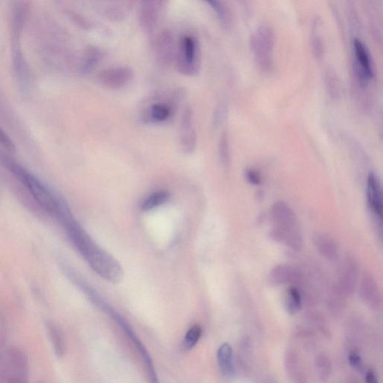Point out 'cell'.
Masks as SVG:
<instances>
[{
  "mask_svg": "<svg viewBox=\"0 0 383 383\" xmlns=\"http://www.w3.org/2000/svg\"><path fill=\"white\" fill-rule=\"evenodd\" d=\"M0 164L24 186L43 211L53 217L56 215L62 200L55 195L34 175L1 150H0Z\"/></svg>",
  "mask_w": 383,
  "mask_h": 383,
  "instance_id": "1",
  "label": "cell"
},
{
  "mask_svg": "<svg viewBox=\"0 0 383 383\" xmlns=\"http://www.w3.org/2000/svg\"><path fill=\"white\" fill-rule=\"evenodd\" d=\"M97 274L104 280L118 284L124 277V270L118 261L98 246L91 237H84L75 246Z\"/></svg>",
  "mask_w": 383,
  "mask_h": 383,
  "instance_id": "2",
  "label": "cell"
},
{
  "mask_svg": "<svg viewBox=\"0 0 383 383\" xmlns=\"http://www.w3.org/2000/svg\"><path fill=\"white\" fill-rule=\"evenodd\" d=\"M29 361L23 350L11 347L5 349L0 363V383H29Z\"/></svg>",
  "mask_w": 383,
  "mask_h": 383,
  "instance_id": "3",
  "label": "cell"
},
{
  "mask_svg": "<svg viewBox=\"0 0 383 383\" xmlns=\"http://www.w3.org/2000/svg\"><path fill=\"white\" fill-rule=\"evenodd\" d=\"M275 46L274 32L267 25L259 27L250 38V47L259 67L266 72L273 69V50Z\"/></svg>",
  "mask_w": 383,
  "mask_h": 383,
  "instance_id": "4",
  "label": "cell"
},
{
  "mask_svg": "<svg viewBox=\"0 0 383 383\" xmlns=\"http://www.w3.org/2000/svg\"><path fill=\"white\" fill-rule=\"evenodd\" d=\"M177 68L184 76H193L200 72L201 57L199 41L193 36H183L177 47Z\"/></svg>",
  "mask_w": 383,
  "mask_h": 383,
  "instance_id": "5",
  "label": "cell"
},
{
  "mask_svg": "<svg viewBox=\"0 0 383 383\" xmlns=\"http://www.w3.org/2000/svg\"><path fill=\"white\" fill-rule=\"evenodd\" d=\"M271 218L274 225L273 228L279 231L292 232L300 230L298 216L286 202L279 201L273 204Z\"/></svg>",
  "mask_w": 383,
  "mask_h": 383,
  "instance_id": "6",
  "label": "cell"
},
{
  "mask_svg": "<svg viewBox=\"0 0 383 383\" xmlns=\"http://www.w3.org/2000/svg\"><path fill=\"white\" fill-rule=\"evenodd\" d=\"M197 134L194 125L193 113L190 107L184 109L180 123L179 142L185 155H191L197 146Z\"/></svg>",
  "mask_w": 383,
  "mask_h": 383,
  "instance_id": "7",
  "label": "cell"
},
{
  "mask_svg": "<svg viewBox=\"0 0 383 383\" xmlns=\"http://www.w3.org/2000/svg\"><path fill=\"white\" fill-rule=\"evenodd\" d=\"M134 71L129 67H119L105 69L97 76L99 83L111 90H119L133 80Z\"/></svg>",
  "mask_w": 383,
  "mask_h": 383,
  "instance_id": "8",
  "label": "cell"
},
{
  "mask_svg": "<svg viewBox=\"0 0 383 383\" xmlns=\"http://www.w3.org/2000/svg\"><path fill=\"white\" fill-rule=\"evenodd\" d=\"M358 265L353 257H347L343 263L340 276L335 287L344 296L351 295L357 286Z\"/></svg>",
  "mask_w": 383,
  "mask_h": 383,
  "instance_id": "9",
  "label": "cell"
},
{
  "mask_svg": "<svg viewBox=\"0 0 383 383\" xmlns=\"http://www.w3.org/2000/svg\"><path fill=\"white\" fill-rule=\"evenodd\" d=\"M177 47L170 31L164 30L160 32L155 40V49L157 60L161 67H169L175 60Z\"/></svg>",
  "mask_w": 383,
  "mask_h": 383,
  "instance_id": "10",
  "label": "cell"
},
{
  "mask_svg": "<svg viewBox=\"0 0 383 383\" xmlns=\"http://www.w3.org/2000/svg\"><path fill=\"white\" fill-rule=\"evenodd\" d=\"M162 4L152 0L140 3L138 10L139 25L147 34H151L156 29Z\"/></svg>",
  "mask_w": 383,
  "mask_h": 383,
  "instance_id": "11",
  "label": "cell"
},
{
  "mask_svg": "<svg viewBox=\"0 0 383 383\" xmlns=\"http://www.w3.org/2000/svg\"><path fill=\"white\" fill-rule=\"evenodd\" d=\"M270 281L272 284H291L298 288L305 281L303 273L298 268L287 265H279L273 267L270 273Z\"/></svg>",
  "mask_w": 383,
  "mask_h": 383,
  "instance_id": "12",
  "label": "cell"
},
{
  "mask_svg": "<svg viewBox=\"0 0 383 383\" xmlns=\"http://www.w3.org/2000/svg\"><path fill=\"white\" fill-rule=\"evenodd\" d=\"M367 199L370 211L382 224L383 214L382 187L379 178L373 172H370L368 176Z\"/></svg>",
  "mask_w": 383,
  "mask_h": 383,
  "instance_id": "13",
  "label": "cell"
},
{
  "mask_svg": "<svg viewBox=\"0 0 383 383\" xmlns=\"http://www.w3.org/2000/svg\"><path fill=\"white\" fill-rule=\"evenodd\" d=\"M354 52L356 60V74L361 83H366L374 78V71L372 70L369 53L364 43L358 39L354 41Z\"/></svg>",
  "mask_w": 383,
  "mask_h": 383,
  "instance_id": "14",
  "label": "cell"
},
{
  "mask_svg": "<svg viewBox=\"0 0 383 383\" xmlns=\"http://www.w3.org/2000/svg\"><path fill=\"white\" fill-rule=\"evenodd\" d=\"M359 293L361 298L372 307H376L381 302V293L378 284L369 272H364L361 279Z\"/></svg>",
  "mask_w": 383,
  "mask_h": 383,
  "instance_id": "15",
  "label": "cell"
},
{
  "mask_svg": "<svg viewBox=\"0 0 383 383\" xmlns=\"http://www.w3.org/2000/svg\"><path fill=\"white\" fill-rule=\"evenodd\" d=\"M313 243L320 254L328 260H335L338 258L339 250L335 239L324 232L314 234Z\"/></svg>",
  "mask_w": 383,
  "mask_h": 383,
  "instance_id": "16",
  "label": "cell"
},
{
  "mask_svg": "<svg viewBox=\"0 0 383 383\" xmlns=\"http://www.w3.org/2000/svg\"><path fill=\"white\" fill-rule=\"evenodd\" d=\"M172 115V108L167 104L155 103L149 106L141 115L146 124H159L167 121Z\"/></svg>",
  "mask_w": 383,
  "mask_h": 383,
  "instance_id": "17",
  "label": "cell"
},
{
  "mask_svg": "<svg viewBox=\"0 0 383 383\" xmlns=\"http://www.w3.org/2000/svg\"><path fill=\"white\" fill-rule=\"evenodd\" d=\"M270 235L274 242L292 250L300 251L303 248V239L300 230L293 232H281L272 228Z\"/></svg>",
  "mask_w": 383,
  "mask_h": 383,
  "instance_id": "18",
  "label": "cell"
},
{
  "mask_svg": "<svg viewBox=\"0 0 383 383\" xmlns=\"http://www.w3.org/2000/svg\"><path fill=\"white\" fill-rule=\"evenodd\" d=\"M217 360L223 375L226 377H232L235 374L233 350L231 345L225 343L218 348Z\"/></svg>",
  "mask_w": 383,
  "mask_h": 383,
  "instance_id": "19",
  "label": "cell"
},
{
  "mask_svg": "<svg viewBox=\"0 0 383 383\" xmlns=\"http://www.w3.org/2000/svg\"><path fill=\"white\" fill-rule=\"evenodd\" d=\"M170 195L167 191H159L150 195L141 204V209L144 211H149L156 209L164 204H166L169 200Z\"/></svg>",
  "mask_w": 383,
  "mask_h": 383,
  "instance_id": "20",
  "label": "cell"
},
{
  "mask_svg": "<svg viewBox=\"0 0 383 383\" xmlns=\"http://www.w3.org/2000/svg\"><path fill=\"white\" fill-rule=\"evenodd\" d=\"M48 332L55 353L61 357L64 354V341L60 328L51 323H48Z\"/></svg>",
  "mask_w": 383,
  "mask_h": 383,
  "instance_id": "21",
  "label": "cell"
},
{
  "mask_svg": "<svg viewBox=\"0 0 383 383\" xmlns=\"http://www.w3.org/2000/svg\"><path fill=\"white\" fill-rule=\"evenodd\" d=\"M302 296L298 288L291 286L287 291L286 298V307L287 311L292 314L298 313L301 307Z\"/></svg>",
  "mask_w": 383,
  "mask_h": 383,
  "instance_id": "22",
  "label": "cell"
},
{
  "mask_svg": "<svg viewBox=\"0 0 383 383\" xmlns=\"http://www.w3.org/2000/svg\"><path fill=\"white\" fill-rule=\"evenodd\" d=\"M103 58V53L100 49L91 48L85 53L82 67L83 73L87 74L92 71Z\"/></svg>",
  "mask_w": 383,
  "mask_h": 383,
  "instance_id": "23",
  "label": "cell"
},
{
  "mask_svg": "<svg viewBox=\"0 0 383 383\" xmlns=\"http://www.w3.org/2000/svg\"><path fill=\"white\" fill-rule=\"evenodd\" d=\"M207 4L214 11L223 27L225 29L229 28L231 25V17H230L228 10L224 4L221 1H216V0L207 1Z\"/></svg>",
  "mask_w": 383,
  "mask_h": 383,
  "instance_id": "24",
  "label": "cell"
},
{
  "mask_svg": "<svg viewBox=\"0 0 383 383\" xmlns=\"http://www.w3.org/2000/svg\"><path fill=\"white\" fill-rule=\"evenodd\" d=\"M127 10L126 6L111 4L104 7L103 13L109 19L118 20L127 16Z\"/></svg>",
  "mask_w": 383,
  "mask_h": 383,
  "instance_id": "25",
  "label": "cell"
},
{
  "mask_svg": "<svg viewBox=\"0 0 383 383\" xmlns=\"http://www.w3.org/2000/svg\"><path fill=\"white\" fill-rule=\"evenodd\" d=\"M202 334V330L200 325L195 324L191 326L185 335L183 341L184 348L188 350L193 349L199 342Z\"/></svg>",
  "mask_w": 383,
  "mask_h": 383,
  "instance_id": "26",
  "label": "cell"
},
{
  "mask_svg": "<svg viewBox=\"0 0 383 383\" xmlns=\"http://www.w3.org/2000/svg\"><path fill=\"white\" fill-rule=\"evenodd\" d=\"M319 19L316 20V23L313 26L312 34V47L314 54L316 58H321L323 53V39L319 31Z\"/></svg>",
  "mask_w": 383,
  "mask_h": 383,
  "instance_id": "27",
  "label": "cell"
},
{
  "mask_svg": "<svg viewBox=\"0 0 383 383\" xmlns=\"http://www.w3.org/2000/svg\"><path fill=\"white\" fill-rule=\"evenodd\" d=\"M218 154H220L223 166L225 168H228L230 164V151L228 138L225 133L221 137L220 145H218Z\"/></svg>",
  "mask_w": 383,
  "mask_h": 383,
  "instance_id": "28",
  "label": "cell"
},
{
  "mask_svg": "<svg viewBox=\"0 0 383 383\" xmlns=\"http://www.w3.org/2000/svg\"><path fill=\"white\" fill-rule=\"evenodd\" d=\"M0 145H1L9 153L15 152V147L13 141L10 139L1 127H0Z\"/></svg>",
  "mask_w": 383,
  "mask_h": 383,
  "instance_id": "29",
  "label": "cell"
},
{
  "mask_svg": "<svg viewBox=\"0 0 383 383\" xmlns=\"http://www.w3.org/2000/svg\"><path fill=\"white\" fill-rule=\"evenodd\" d=\"M246 179L248 182L253 185H260L262 182L260 174L256 169H247L246 172Z\"/></svg>",
  "mask_w": 383,
  "mask_h": 383,
  "instance_id": "30",
  "label": "cell"
},
{
  "mask_svg": "<svg viewBox=\"0 0 383 383\" xmlns=\"http://www.w3.org/2000/svg\"><path fill=\"white\" fill-rule=\"evenodd\" d=\"M349 361L350 365L356 369H361L363 367L362 358L360 357L356 353H352L349 356Z\"/></svg>",
  "mask_w": 383,
  "mask_h": 383,
  "instance_id": "31",
  "label": "cell"
},
{
  "mask_svg": "<svg viewBox=\"0 0 383 383\" xmlns=\"http://www.w3.org/2000/svg\"><path fill=\"white\" fill-rule=\"evenodd\" d=\"M367 383H378L377 376L373 370H369L366 375Z\"/></svg>",
  "mask_w": 383,
  "mask_h": 383,
  "instance_id": "32",
  "label": "cell"
},
{
  "mask_svg": "<svg viewBox=\"0 0 383 383\" xmlns=\"http://www.w3.org/2000/svg\"><path fill=\"white\" fill-rule=\"evenodd\" d=\"M3 336V333H0V363H1V360L5 351L4 338Z\"/></svg>",
  "mask_w": 383,
  "mask_h": 383,
  "instance_id": "33",
  "label": "cell"
}]
</instances>
